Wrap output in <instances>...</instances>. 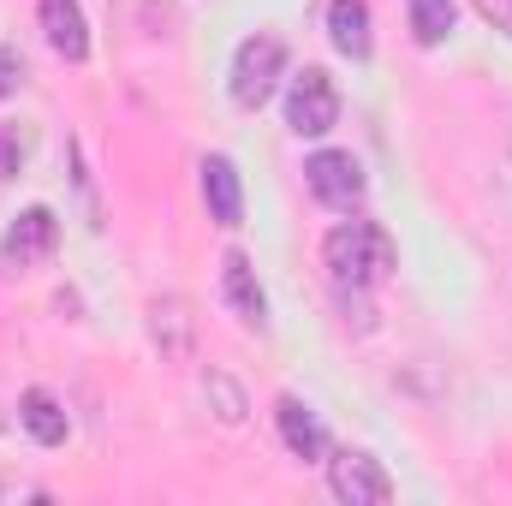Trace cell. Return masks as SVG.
I'll list each match as a JSON object with an SVG mask.
<instances>
[{
  "label": "cell",
  "instance_id": "1",
  "mask_svg": "<svg viewBox=\"0 0 512 506\" xmlns=\"http://www.w3.org/2000/svg\"><path fill=\"white\" fill-rule=\"evenodd\" d=\"M322 262H328L334 286L370 292L387 268H393V239H387L376 221H340V227L322 239Z\"/></svg>",
  "mask_w": 512,
  "mask_h": 506
},
{
  "label": "cell",
  "instance_id": "2",
  "mask_svg": "<svg viewBox=\"0 0 512 506\" xmlns=\"http://www.w3.org/2000/svg\"><path fill=\"white\" fill-rule=\"evenodd\" d=\"M280 72H286V42L280 36H245L239 54H233V102L239 108H262L274 96Z\"/></svg>",
  "mask_w": 512,
  "mask_h": 506
},
{
  "label": "cell",
  "instance_id": "3",
  "mask_svg": "<svg viewBox=\"0 0 512 506\" xmlns=\"http://www.w3.org/2000/svg\"><path fill=\"white\" fill-rule=\"evenodd\" d=\"M286 126L298 131V137H328V131L340 126V90H334V78L322 66H304L292 78V90H286Z\"/></svg>",
  "mask_w": 512,
  "mask_h": 506
},
{
  "label": "cell",
  "instance_id": "4",
  "mask_svg": "<svg viewBox=\"0 0 512 506\" xmlns=\"http://www.w3.org/2000/svg\"><path fill=\"white\" fill-rule=\"evenodd\" d=\"M304 185L316 191V203L352 209V203L364 197V167H358L346 149H316V155L304 161Z\"/></svg>",
  "mask_w": 512,
  "mask_h": 506
},
{
  "label": "cell",
  "instance_id": "5",
  "mask_svg": "<svg viewBox=\"0 0 512 506\" xmlns=\"http://www.w3.org/2000/svg\"><path fill=\"white\" fill-rule=\"evenodd\" d=\"M54 245H60V215H54L48 203H36V209H24V215L0 233V262H6V268H30V262L54 256Z\"/></svg>",
  "mask_w": 512,
  "mask_h": 506
},
{
  "label": "cell",
  "instance_id": "6",
  "mask_svg": "<svg viewBox=\"0 0 512 506\" xmlns=\"http://www.w3.org/2000/svg\"><path fill=\"white\" fill-rule=\"evenodd\" d=\"M149 340L167 364H185L191 346H197V316H191V298L185 292H161L149 298Z\"/></svg>",
  "mask_w": 512,
  "mask_h": 506
},
{
  "label": "cell",
  "instance_id": "7",
  "mask_svg": "<svg viewBox=\"0 0 512 506\" xmlns=\"http://www.w3.org/2000/svg\"><path fill=\"white\" fill-rule=\"evenodd\" d=\"M328 483H334V495L346 506H387L393 501V483H387L382 459H370V453H334Z\"/></svg>",
  "mask_w": 512,
  "mask_h": 506
},
{
  "label": "cell",
  "instance_id": "8",
  "mask_svg": "<svg viewBox=\"0 0 512 506\" xmlns=\"http://www.w3.org/2000/svg\"><path fill=\"white\" fill-rule=\"evenodd\" d=\"M203 203H209V221L215 227H245V185H239V167L227 155H203Z\"/></svg>",
  "mask_w": 512,
  "mask_h": 506
},
{
  "label": "cell",
  "instance_id": "9",
  "mask_svg": "<svg viewBox=\"0 0 512 506\" xmlns=\"http://www.w3.org/2000/svg\"><path fill=\"white\" fill-rule=\"evenodd\" d=\"M221 298H227V310H233L245 328H262V322H268V298H262V286H256V268H251L245 251L221 256Z\"/></svg>",
  "mask_w": 512,
  "mask_h": 506
},
{
  "label": "cell",
  "instance_id": "10",
  "mask_svg": "<svg viewBox=\"0 0 512 506\" xmlns=\"http://www.w3.org/2000/svg\"><path fill=\"white\" fill-rule=\"evenodd\" d=\"M42 36L60 60H90V18L78 0H42Z\"/></svg>",
  "mask_w": 512,
  "mask_h": 506
},
{
  "label": "cell",
  "instance_id": "11",
  "mask_svg": "<svg viewBox=\"0 0 512 506\" xmlns=\"http://www.w3.org/2000/svg\"><path fill=\"white\" fill-rule=\"evenodd\" d=\"M18 423L30 429V441H36V447H60V441L72 435L66 405H60L48 387H24V393H18Z\"/></svg>",
  "mask_w": 512,
  "mask_h": 506
},
{
  "label": "cell",
  "instance_id": "12",
  "mask_svg": "<svg viewBox=\"0 0 512 506\" xmlns=\"http://www.w3.org/2000/svg\"><path fill=\"white\" fill-rule=\"evenodd\" d=\"M274 417H280V435H286V447H292V459H304V465H316V459L328 453V435H322V423L310 417V405H304V399H292V393H280V405H274Z\"/></svg>",
  "mask_w": 512,
  "mask_h": 506
},
{
  "label": "cell",
  "instance_id": "13",
  "mask_svg": "<svg viewBox=\"0 0 512 506\" xmlns=\"http://www.w3.org/2000/svg\"><path fill=\"white\" fill-rule=\"evenodd\" d=\"M328 36L346 60H370L376 36H370V0H328Z\"/></svg>",
  "mask_w": 512,
  "mask_h": 506
},
{
  "label": "cell",
  "instance_id": "14",
  "mask_svg": "<svg viewBox=\"0 0 512 506\" xmlns=\"http://www.w3.org/2000/svg\"><path fill=\"white\" fill-rule=\"evenodd\" d=\"M411 36L417 48H441L453 36V0H411Z\"/></svg>",
  "mask_w": 512,
  "mask_h": 506
},
{
  "label": "cell",
  "instance_id": "15",
  "mask_svg": "<svg viewBox=\"0 0 512 506\" xmlns=\"http://www.w3.org/2000/svg\"><path fill=\"white\" fill-rule=\"evenodd\" d=\"M209 393H215V405H221V423H245V393H239V381L221 376V370H209Z\"/></svg>",
  "mask_w": 512,
  "mask_h": 506
},
{
  "label": "cell",
  "instance_id": "16",
  "mask_svg": "<svg viewBox=\"0 0 512 506\" xmlns=\"http://www.w3.org/2000/svg\"><path fill=\"white\" fill-rule=\"evenodd\" d=\"M18 84H24V54L12 42H0V102L18 96Z\"/></svg>",
  "mask_w": 512,
  "mask_h": 506
},
{
  "label": "cell",
  "instance_id": "17",
  "mask_svg": "<svg viewBox=\"0 0 512 506\" xmlns=\"http://www.w3.org/2000/svg\"><path fill=\"white\" fill-rule=\"evenodd\" d=\"M18 167H24V131L0 126V179H12Z\"/></svg>",
  "mask_w": 512,
  "mask_h": 506
},
{
  "label": "cell",
  "instance_id": "18",
  "mask_svg": "<svg viewBox=\"0 0 512 506\" xmlns=\"http://www.w3.org/2000/svg\"><path fill=\"white\" fill-rule=\"evenodd\" d=\"M477 12H483L501 36H512V0H477Z\"/></svg>",
  "mask_w": 512,
  "mask_h": 506
}]
</instances>
